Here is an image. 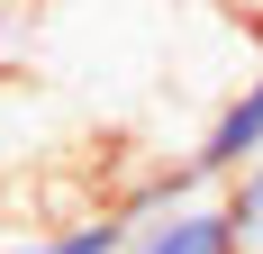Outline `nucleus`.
<instances>
[{"instance_id": "nucleus-4", "label": "nucleus", "mask_w": 263, "mask_h": 254, "mask_svg": "<svg viewBox=\"0 0 263 254\" xmlns=\"http://www.w3.org/2000/svg\"><path fill=\"white\" fill-rule=\"evenodd\" d=\"M218 200H227V227H236V245H245V254H263V164H245V173L227 182Z\"/></svg>"}, {"instance_id": "nucleus-2", "label": "nucleus", "mask_w": 263, "mask_h": 254, "mask_svg": "<svg viewBox=\"0 0 263 254\" xmlns=\"http://www.w3.org/2000/svg\"><path fill=\"white\" fill-rule=\"evenodd\" d=\"M127 254H245L227 227V200H182L173 218H145Z\"/></svg>"}, {"instance_id": "nucleus-1", "label": "nucleus", "mask_w": 263, "mask_h": 254, "mask_svg": "<svg viewBox=\"0 0 263 254\" xmlns=\"http://www.w3.org/2000/svg\"><path fill=\"white\" fill-rule=\"evenodd\" d=\"M191 164H200L209 182H236L245 164H263V64L218 100V118H209V136L191 146Z\"/></svg>"}, {"instance_id": "nucleus-5", "label": "nucleus", "mask_w": 263, "mask_h": 254, "mask_svg": "<svg viewBox=\"0 0 263 254\" xmlns=\"http://www.w3.org/2000/svg\"><path fill=\"white\" fill-rule=\"evenodd\" d=\"M0 9H9V0H0Z\"/></svg>"}, {"instance_id": "nucleus-3", "label": "nucleus", "mask_w": 263, "mask_h": 254, "mask_svg": "<svg viewBox=\"0 0 263 254\" xmlns=\"http://www.w3.org/2000/svg\"><path fill=\"white\" fill-rule=\"evenodd\" d=\"M127 245H136V218H118V209H91L46 236H0V254H127Z\"/></svg>"}]
</instances>
